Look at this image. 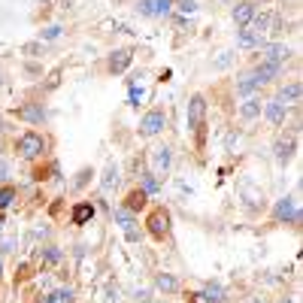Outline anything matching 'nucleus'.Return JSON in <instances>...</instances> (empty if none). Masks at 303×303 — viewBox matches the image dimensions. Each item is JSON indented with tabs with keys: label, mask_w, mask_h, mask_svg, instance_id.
<instances>
[{
	"label": "nucleus",
	"mask_w": 303,
	"mask_h": 303,
	"mask_svg": "<svg viewBox=\"0 0 303 303\" xmlns=\"http://www.w3.org/2000/svg\"><path fill=\"white\" fill-rule=\"evenodd\" d=\"M164 125H167V115L161 112V109H152L143 122H139V134L143 136H155L164 131Z\"/></svg>",
	"instance_id": "obj_4"
},
{
	"label": "nucleus",
	"mask_w": 303,
	"mask_h": 303,
	"mask_svg": "<svg viewBox=\"0 0 303 303\" xmlns=\"http://www.w3.org/2000/svg\"><path fill=\"white\" fill-rule=\"evenodd\" d=\"M139 100H143V88H136V85H134V88H131V103L136 106Z\"/></svg>",
	"instance_id": "obj_34"
},
{
	"label": "nucleus",
	"mask_w": 303,
	"mask_h": 303,
	"mask_svg": "<svg viewBox=\"0 0 303 303\" xmlns=\"http://www.w3.org/2000/svg\"><path fill=\"white\" fill-rule=\"evenodd\" d=\"M12 200H15V188H9V185H6V188L0 191V209H6Z\"/></svg>",
	"instance_id": "obj_27"
},
{
	"label": "nucleus",
	"mask_w": 303,
	"mask_h": 303,
	"mask_svg": "<svg viewBox=\"0 0 303 303\" xmlns=\"http://www.w3.org/2000/svg\"><path fill=\"white\" fill-rule=\"evenodd\" d=\"M0 273H3V261H0Z\"/></svg>",
	"instance_id": "obj_40"
},
{
	"label": "nucleus",
	"mask_w": 303,
	"mask_h": 303,
	"mask_svg": "<svg viewBox=\"0 0 303 303\" xmlns=\"http://www.w3.org/2000/svg\"><path fill=\"white\" fill-rule=\"evenodd\" d=\"M203 122H206V100L200 94H194L188 100V128L197 134V139H203Z\"/></svg>",
	"instance_id": "obj_1"
},
{
	"label": "nucleus",
	"mask_w": 303,
	"mask_h": 303,
	"mask_svg": "<svg viewBox=\"0 0 303 303\" xmlns=\"http://www.w3.org/2000/svg\"><path fill=\"white\" fill-rule=\"evenodd\" d=\"M273 215H276V221H285V225H291V221H300V209H297V200H294V197H282V200L276 203Z\"/></svg>",
	"instance_id": "obj_3"
},
{
	"label": "nucleus",
	"mask_w": 303,
	"mask_h": 303,
	"mask_svg": "<svg viewBox=\"0 0 303 303\" xmlns=\"http://www.w3.org/2000/svg\"><path fill=\"white\" fill-rule=\"evenodd\" d=\"M191 303H212V300H209L203 291H197V294H191Z\"/></svg>",
	"instance_id": "obj_35"
},
{
	"label": "nucleus",
	"mask_w": 303,
	"mask_h": 303,
	"mask_svg": "<svg viewBox=\"0 0 303 303\" xmlns=\"http://www.w3.org/2000/svg\"><path fill=\"white\" fill-rule=\"evenodd\" d=\"M155 12V0H139V15H152Z\"/></svg>",
	"instance_id": "obj_33"
},
{
	"label": "nucleus",
	"mask_w": 303,
	"mask_h": 303,
	"mask_svg": "<svg viewBox=\"0 0 303 303\" xmlns=\"http://www.w3.org/2000/svg\"><path fill=\"white\" fill-rule=\"evenodd\" d=\"M146 225H149V234L155 236V239H164L167 231H170V212L167 209H155Z\"/></svg>",
	"instance_id": "obj_5"
},
{
	"label": "nucleus",
	"mask_w": 303,
	"mask_h": 303,
	"mask_svg": "<svg viewBox=\"0 0 303 303\" xmlns=\"http://www.w3.org/2000/svg\"><path fill=\"white\" fill-rule=\"evenodd\" d=\"M115 185H118V167H115V164H109L106 173H103V191H112Z\"/></svg>",
	"instance_id": "obj_22"
},
{
	"label": "nucleus",
	"mask_w": 303,
	"mask_h": 303,
	"mask_svg": "<svg viewBox=\"0 0 303 303\" xmlns=\"http://www.w3.org/2000/svg\"><path fill=\"white\" fill-rule=\"evenodd\" d=\"M264 112H267V118L273 122V125H282V122H285V103L270 100L267 106H264Z\"/></svg>",
	"instance_id": "obj_16"
},
{
	"label": "nucleus",
	"mask_w": 303,
	"mask_h": 303,
	"mask_svg": "<svg viewBox=\"0 0 303 303\" xmlns=\"http://www.w3.org/2000/svg\"><path fill=\"white\" fill-rule=\"evenodd\" d=\"M170 6H173V0H155V12L152 15H167Z\"/></svg>",
	"instance_id": "obj_28"
},
{
	"label": "nucleus",
	"mask_w": 303,
	"mask_h": 303,
	"mask_svg": "<svg viewBox=\"0 0 303 303\" xmlns=\"http://www.w3.org/2000/svg\"><path fill=\"white\" fill-rule=\"evenodd\" d=\"M94 218V206L91 203H79L76 209H73V225H85V221H91Z\"/></svg>",
	"instance_id": "obj_17"
},
{
	"label": "nucleus",
	"mask_w": 303,
	"mask_h": 303,
	"mask_svg": "<svg viewBox=\"0 0 303 303\" xmlns=\"http://www.w3.org/2000/svg\"><path fill=\"white\" fill-rule=\"evenodd\" d=\"M58 36H61V28H58V25H52V28L43 31V39H46V43H52V39H58Z\"/></svg>",
	"instance_id": "obj_32"
},
{
	"label": "nucleus",
	"mask_w": 303,
	"mask_h": 303,
	"mask_svg": "<svg viewBox=\"0 0 303 303\" xmlns=\"http://www.w3.org/2000/svg\"><path fill=\"white\" fill-rule=\"evenodd\" d=\"M258 115H261V100H246L239 106V118L252 122V118H258Z\"/></svg>",
	"instance_id": "obj_19"
},
{
	"label": "nucleus",
	"mask_w": 303,
	"mask_h": 303,
	"mask_svg": "<svg viewBox=\"0 0 303 303\" xmlns=\"http://www.w3.org/2000/svg\"><path fill=\"white\" fill-rule=\"evenodd\" d=\"M236 46H239V49H255V46H264V43H261V36L255 34V31L246 28V31L236 34Z\"/></svg>",
	"instance_id": "obj_15"
},
{
	"label": "nucleus",
	"mask_w": 303,
	"mask_h": 303,
	"mask_svg": "<svg viewBox=\"0 0 303 303\" xmlns=\"http://www.w3.org/2000/svg\"><path fill=\"white\" fill-rule=\"evenodd\" d=\"M239 191H243V197L249 200V206H258V203H264V191H261V188H255V185H252V179H243Z\"/></svg>",
	"instance_id": "obj_11"
},
{
	"label": "nucleus",
	"mask_w": 303,
	"mask_h": 303,
	"mask_svg": "<svg viewBox=\"0 0 303 303\" xmlns=\"http://www.w3.org/2000/svg\"><path fill=\"white\" fill-rule=\"evenodd\" d=\"M146 197H149V194H146L143 188L131 191V194H128V203H125V209H128V212H136V209H143V206H146Z\"/></svg>",
	"instance_id": "obj_18"
},
{
	"label": "nucleus",
	"mask_w": 303,
	"mask_h": 303,
	"mask_svg": "<svg viewBox=\"0 0 303 303\" xmlns=\"http://www.w3.org/2000/svg\"><path fill=\"white\" fill-rule=\"evenodd\" d=\"M0 231H3V218H0Z\"/></svg>",
	"instance_id": "obj_39"
},
{
	"label": "nucleus",
	"mask_w": 303,
	"mask_h": 303,
	"mask_svg": "<svg viewBox=\"0 0 303 303\" xmlns=\"http://www.w3.org/2000/svg\"><path fill=\"white\" fill-rule=\"evenodd\" d=\"M70 300H73V291L70 288H58L55 294H49L43 303H70Z\"/></svg>",
	"instance_id": "obj_25"
},
{
	"label": "nucleus",
	"mask_w": 303,
	"mask_h": 303,
	"mask_svg": "<svg viewBox=\"0 0 303 303\" xmlns=\"http://www.w3.org/2000/svg\"><path fill=\"white\" fill-rule=\"evenodd\" d=\"M252 15H255V3H249V0H243V3H236L234 6V22L236 25H249L252 22Z\"/></svg>",
	"instance_id": "obj_9"
},
{
	"label": "nucleus",
	"mask_w": 303,
	"mask_h": 303,
	"mask_svg": "<svg viewBox=\"0 0 303 303\" xmlns=\"http://www.w3.org/2000/svg\"><path fill=\"white\" fill-rule=\"evenodd\" d=\"M43 258H46V264H58V261H61V252H58V249H46Z\"/></svg>",
	"instance_id": "obj_31"
},
{
	"label": "nucleus",
	"mask_w": 303,
	"mask_h": 303,
	"mask_svg": "<svg viewBox=\"0 0 303 303\" xmlns=\"http://www.w3.org/2000/svg\"><path fill=\"white\" fill-rule=\"evenodd\" d=\"M261 52H264V61H273V64H285L291 55L285 46H261Z\"/></svg>",
	"instance_id": "obj_10"
},
{
	"label": "nucleus",
	"mask_w": 303,
	"mask_h": 303,
	"mask_svg": "<svg viewBox=\"0 0 303 303\" xmlns=\"http://www.w3.org/2000/svg\"><path fill=\"white\" fill-rule=\"evenodd\" d=\"M18 152H22V158H36V155H43V149H46V139L34 131H28V134L18 136Z\"/></svg>",
	"instance_id": "obj_2"
},
{
	"label": "nucleus",
	"mask_w": 303,
	"mask_h": 303,
	"mask_svg": "<svg viewBox=\"0 0 303 303\" xmlns=\"http://www.w3.org/2000/svg\"><path fill=\"white\" fill-rule=\"evenodd\" d=\"M291 155H294V143L291 139H279L276 143V158L285 164V161H291Z\"/></svg>",
	"instance_id": "obj_20"
},
{
	"label": "nucleus",
	"mask_w": 303,
	"mask_h": 303,
	"mask_svg": "<svg viewBox=\"0 0 303 303\" xmlns=\"http://www.w3.org/2000/svg\"><path fill=\"white\" fill-rule=\"evenodd\" d=\"M131 64V52L128 49H118V52H112V58H109V70L112 73H122V70H128Z\"/></svg>",
	"instance_id": "obj_13"
},
{
	"label": "nucleus",
	"mask_w": 303,
	"mask_h": 303,
	"mask_svg": "<svg viewBox=\"0 0 303 303\" xmlns=\"http://www.w3.org/2000/svg\"><path fill=\"white\" fill-rule=\"evenodd\" d=\"M115 221H118V228L125 231V236H128L131 243L139 239V234H136V221H134V215H131L128 209H115Z\"/></svg>",
	"instance_id": "obj_6"
},
{
	"label": "nucleus",
	"mask_w": 303,
	"mask_h": 303,
	"mask_svg": "<svg viewBox=\"0 0 303 303\" xmlns=\"http://www.w3.org/2000/svg\"><path fill=\"white\" fill-rule=\"evenodd\" d=\"M6 176H9V164H6V161H0V179H6Z\"/></svg>",
	"instance_id": "obj_37"
},
{
	"label": "nucleus",
	"mask_w": 303,
	"mask_h": 303,
	"mask_svg": "<svg viewBox=\"0 0 303 303\" xmlns=\"http://www.w3.org/2000/svg\"><path fill=\"white\" fill-rule=\"evenodd\" d=\"M155 285H158L161 291H167V294H173V291L179 288V282H176V276H170V273H161V276L155 279Z\"/></svg>",
	"instance_id": "obj_21"
},
{
	"label": "nucleus",
	"mask_w": 303,
	"mask_h": 303,
	"mask_svg": "<svg viewBox=\"0 0 303 303\" xmlns=\"http://www.w3.org/2000/svg\"><path fill=\"white\" fill-rule=\"evenodd\" d=\"M279 103H300V82L294 79V82H288V85H282V91H279Z\"/></svg>",
	"instance_id": "obj_12"
},
{
	"label": "nucleus",
	"mask_w": 303,
	"mask_h": 303,
	"mask_svg": "<svg viewBox=\"0 0 303 303\" xmlns=\"http://www.w3.org/2000/svg\"><path fill=\"white\" fill-rule=\"evenodd\" d=\"M18 118H25V122H34V125H43V118H46V112L34 106V103H28V106H22L18 109Z\"/></svg>",
	"instance_id": "obj_14"
},
{
	"label": "nucleus",
	"mask_w": 303,
	"mask_h": 303,
	"mask_svg": "<svg viewBox=\"0 0 303 303\" xmlns=\"http://www.w3.org/2000/svg\"><path fill=\"white\" fill-rule=\"evenodd\" d=\"M279 70H282V64H273V61H261L258 64V70L252 73L258 82H270V79H276L279 76Z\"/></svg>",
	"instance_id": "obj_8"
},
{
	"label": "nucleus",
	"mask_w": 303,
	"mask_h": 303,
	"mask_svg": "<svg viewBox=\"0 0 303 303\" xmlns=\"http://www.w3.org/2000/svg\"><path fill=\"white\" fill-rule=\"evenodd\" d=\"M282 303H291V297H285V300H282Z\"/></svg>",
	"instance_id": "obj_38"
},
{
	"label": "nucleus",
	"mask_w": 303,
	"mask_h": 303,
	"mask_svg": "<svg viewBox=\"0 0 303 303\" xmlns=\"http://www.w3.org/2000/svg\"><path fill=\"white\" fill-rule=\"evenodd\" d=\"M152 303H155V300H152Z\"/></svg>",
	"instance_id": "obj_41"
},
{
	"label": "nucleus",
	"mask_w": 303,
	"mask_h": 303,
	"mask_svg": "<svg viewBox=\"0 0 303 303\" xmlns=\"http://www.w3.org/2000/svg\"><path fill=\"white\" fill-rule=\"evenodd\" d=\"M143 191H146V194H155V191H158V179H155V176H146V179H143Z\"/></svg>",
	"instance_id": "obj_29"
},
{
	"label": "nucleus",
	"mask_w": 303,
	"mask_h": 303,
	"mask_svg": "<svg viewBox=\"0 0 303 303\" xmlns=\"http://www.w3.org/2000/svg\"><path fill=\"white\" fill-rule=\"evenodd\" d=\"M203 294H206L212 303L225 300V291H221V285H218V282H206V291H203Z\"/></svg>",
	"instance_id": "obj_26"
},
{
	"label": "nucleus",
	"mask_w": 303,
	"mask_h": 303,
	"mask_svg": "<svg viewBox=\"0 0 303 303\" xmlns=\"http://www.w3.org/2000/svg\"><path fill=\"white\" fill-rule=\"evenodd\" d=\"M258 85H261V82H258L255 76H243V79L236 82V91H239V94H252V91H255Z\"/></svg>",
	"instance_id": "obj_23"
},
{
	"label": "nucleus",
	"mask_w": 303,
	"mask_h": 303,
	"mask_svg": "<svg viewBox=\"0 0 303 303\" xmlns=\"http://www.w3.org/2000/svg\"><path fill=\"white\" fill-rule=\"evenodd\" d=\"M152 164H155V173H158V176H161V173H167L170 164H173V155H170L167 146H161V149H155V152H152Z\"/></svg>",
	"instance_id": "obj_7"
},
{
	"label": "nucleus",
	"mask_w": 303,
	"mask_h": 303,
	"mask_svg": "<svg viewBox=\"0 0 303 303\" xmlns=\"http://www.w3.org/2000/svg\"><path fill=\"white\" fill-rule=\"evenodd\" d=\"M176 6H179V12H185V15H191V12L197 9V3H194V0H176Z\"/></svg>",
	"instance_id": "obj_30"
},
{
	"label": "nucleus",
	"mask_w": 303,
	"mask_h": 303,
	"mask_svg": "<svg viewBox=\"0 0 303 303\" xmlns=\"http://www.w3.org/2000/svg\"><path fill=\"white\" fill-rule=\"evenodd\" d=\"M252 25H255V34L261 36L270 28V12H255V15H252Z\"/></svg>",
	"instance_id": "obj_24"
},
{
	"label": "nucleus",
	"mask_w": 303,
	"mask_h": 303,
	"mask_svg": "<svg viewBox=\"0 0 303 303\" xmlns=\"http://www.w3.org/2000/svg\"><path fill=\"white\" fill-rule=\"evenodd\" d=\"M88 176H91V170H82V173H79V179H76V185H79V188H82V185H85V182H88Z\"/></svg>",
	"instance_id": "obj_36"
}]
</instances>
